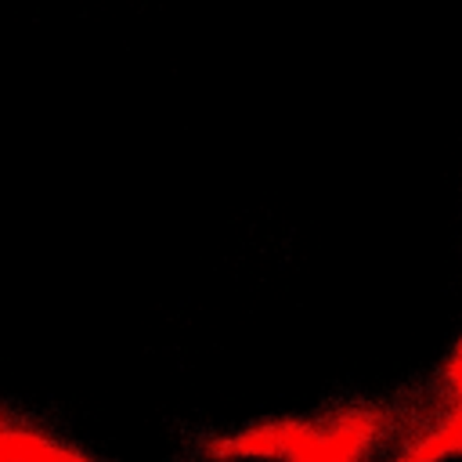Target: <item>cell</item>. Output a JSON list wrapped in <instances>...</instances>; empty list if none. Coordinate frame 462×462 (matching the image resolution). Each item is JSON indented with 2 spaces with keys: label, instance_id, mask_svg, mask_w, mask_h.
Listing matches in <instances>:
<instances>
[{
  "label": "cell",
  "instance_id": "cell-1",
  "mask_svg": "<svg viewBox=\"0 0 462 462\" xmlns=\"http://www.w3.org/2000/svg\"><path fill=\"white\" fill-rule=\"evenodd\" d=\"M206 458L213 462H263V458H282V422L274 426H253L235 437H213L202 448Z\"/></svg>",
  "mask_w": 462,
  "mask_h": 462
},
{
  "label": "cell",
  "instance_id": "cell-2",
  "mask_svg": "<svg viewBox=\"0 0 462 462\" xmlns=\"http://www.w3.org/2000/svg\"><path fill=\"white\" fill-rule=\"evenodd\" d=\"M448 458H462V411H451L448 419H440L430 433L411 440L390 462H448Z\"/></svg>",
  "mask_w": 462,
  "mask_h": 462
},
{
  "label": "cell",
  "instance_id": "cell-3",
  "mask_svg": "<svg viewBox=\"0 0 462 462\" xmlns=\"http://www.w3.org/2000/svg\"><path fill=\"white\" fill-rule=\"evenodd\" d=\"M444 383H448V393L458 404L462 401V339L451 346V357L444 361Z\"/></svg>",
  "mask_w": 462,
  "mask_h": 462
},
{
  "label": "cell",
  "instance_id": "cell-4",
  "mask_svg": "<svg viewBox=\"0 0 462 462\" xmlns=\"http://www.w3.org/2000/svg\"><path fill=\"white\" fill-rule=\"evenodd\" d=\"M87 462H90V458H87Z\"/></svg>",
  "mask_w": 462,
  "mask_h": 462
}]
</instances>
